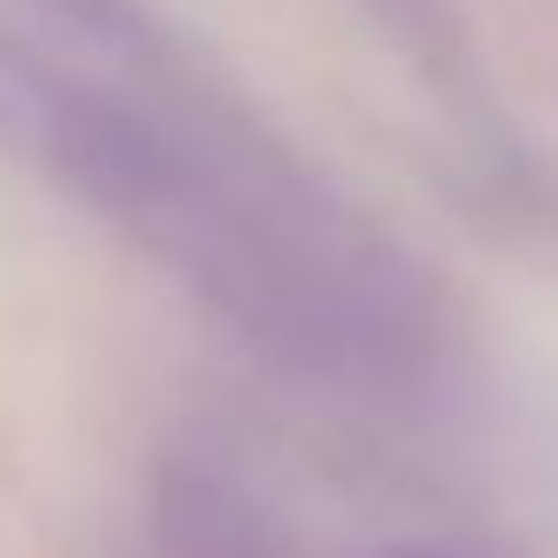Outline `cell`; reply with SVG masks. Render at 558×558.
<instances>
[{
	"label": "cell",
	"instance_id": "cell-2",
	"mask_svg": "<svg viewBox=\"0 0 558 558\" xmlns=\"http://www.w3.org/2000/svg\"><path fill=\"white\" fill-rule=\"evenodd\" d=\"M154 558H299L291 535L230 474L177 466L154 497Z\"/></svg>",
	"mask_w": 558,
	"mask_h": 558
},
{
	"label": "cell",
	"instance_id": "cell-1",
	"mask_svg": "<svg viewBox=\"0 0 558 558\" xmlns=\"http://www.w3.org/2000/svg\"><path fill=\"white\" fill-rule=\"evenodd\" d=\"M32 154L260 360L375 398L436 367L421 268L222 116L54 77Z\"/></svg>",
	"mask_w": 558,
	"mask_h": 558
},
{
	"label": "cell",
	"instance_id": "cell-5",
	"mask_svg": "<svg viewBox=\"0 0 558 558\" xmlns=\"http://www.w3.org/2000/svg\"><path fill=\"white\" fill-rule=\"evenodd\" d=\"M383 558H466V550H383Z\"/></svg>",
	"mask_w": 558,
	"mask_h": 558
},
{
	"label": "cell",
	"instance_id": "cell-3",
	"mask_svg": "<svg viewBox=\"0 0 558 558\" xmlns=\"http://www.w3.org/2000/svg\"><path fill=\"white\" fill-rule=\"evenodd\" d=\"M47 93H54V70H39L9 32H0V146H9V154H32Z\"/></svg>",
	"mask_w": 558,
	"mask_h": 558
},
{
	"label": "cell",
	"instance_id": "cell-4",
	"mask_svg": "<svg viewBox=\"0 0 558 558\" xmlns=\"http://www.w3.org/2000/svg\"><path fill=\"white\" fill-rule=\"evenodd\" d=\"M39 16H54L85 47H138V9L131 0H32Z\"/></svg>",
	"mask_w": 558,
	"mask_h": 558
}]
</instances>
